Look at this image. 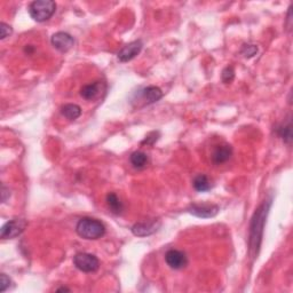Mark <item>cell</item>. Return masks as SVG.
I'll return each instance as SVG.
<instances>
[{
  "mask_svg": "<svg viewBox=\"0 0 293 293\" xmlns=\"http://www.w3.org/2000/svg\"><path fill=\"white\" fill-rule=\"evenodd\" d=\"M276 132L278 134V136L283 139L284 142H287L288 144L291 143L292 141V125H291V119L289 118V121L287 124H281L277 127Z\"/></svg>",
  "mask_w": 293,
  "mask_h": 293,
  "instance_id": "obj_17",
  "label": "cell"
},
{
  "mask_svg": "<svg viewBox=\"0 0 293 293\" xmlns=\"http://www.w3.org/2000/svg\"><path fill=\"white\" fill-rule=\"evenodd\" d=\"M51 42L54 47L60 52H68L69 49H71L75 45V39H73L71 34L66 33H56L52 36Z\"/></svg>",
  "mask_w": 293,
  "mask_h": 293,
  "instance_id": "obj_8",
  "label": "cell"
},
{
  "mask_svg": "<svg viewBox=\"0 0 293 293\" xmlns=\"http://www.w3.org/2000/svg\"><path fill=\"white\" fill-rule=\"evenodd\" d=\"M28 222L23 219H14L6 222L5 225L1 227L0 230V236L2 239H12L15 238L17 236H20L24 231V229L27 228Z\"/></svg>",
  "mask_w": 293,
  "mask_h": 293,
  "instance_id": "obj_5",
  "label": "cell"
},
{
  "mask_svg": "<svg viewBox=\"0 0 293 293\" xmlns=\"http://www.w3.org/2000/svg\"><path fill=\"white\" fill-rule=\"evenodd\" d=\"M141 98L147 104H153L163 98V92L157 86H147L141 91Z\"/></svg>",
  "mask_w": 293,
  "mask_h": 293,
  "instance_id": "obj_12",
  "label": "cell"
},
{
  "mask_svg": "<svg viewBox=\"0 0 293 293\" xmlns=\"http://www.w3.org/2000/svg\"><path fill=\"white\" fill-rule=\"evenodd\" d=\"M165 261H166L167 266L172 269H182L188 263V259L185 252L180 251V250H168L165 254Z\"/></svg>",
  "mask_w": 293,
  "mask_h": 293,
  "instance_id": "obj_6",
  "label": "cell"
},
{
  "mask_svg": "<svg viewBox=\"0 0 293 293\" xmlns=\"http://www.w3.org/2000/svg\"><path fill=\"white\" fill-rule=\"evenodd\" d=\"M158 137H160V132H151L148 134L146 136V139H144L141 144H147V146H153V144L156 142L158 140Z\"/></svg>",
  "mask_w": 293,
  "mask_h": 293,
  "instance_id": "obj_22",
  "label": "cell"
},
{
  "mask_svg": "<svg viewBox=\"0 0 293 293\" xmlns=\"http://www.w3.org/2000/svg\"><path fill=\"white\" fill-rule=\"evenodd\" d=\"M242 54L245 56V58H253L254 55L258 53V47L256 45H244L242 48Z\"/></svg>",
  "mask_w": 293,
  "mask_h": 293,
  "instance_id": "obj_20",
  "label": "cell"
},
{
  "mask_svg": "<svg viewBox=\"0 0 293 293\" xmlns=\"http://www.w3.org/2000/svg\"><path fill=\"white\" fill-rule=\"evenodd\" d=\"M232 154V149L228 144H224V146H218L215 148L213 154H212V161L214 164L220 165L224 164L226 162L230 160Z\"/></svg>",
  "mask_w": 293,
  "mask_h": 293,
  "instance_id": "obj_11",
  "label": "cell"
},
{
  "mask_svg": "<svg viewBox=\"0 0 293 293\" xmlns=\"http://www.w3.org/2000/svg\"><path fill=\"white\" fill-rule=\"evenodd\" d=\"M56 3L52 0H36L29 6V14L37 22H45L54 15Z\"/></svg>",
  "mask_w": 293,
  "mask_h": 293,
  "instance_id": "obj_3",
  "label": "cell"
},
{
  "mask_svg": "<svg viewBox=\"0 0 293 293\" xmlns=\"http://www.w3.org/2000/svg\"><path fill=\"white\" fill-rule=\"evenodd\" d=\"M12 27L8 24L1 22L0 23V39L3 40L5 38L9 37V34H12Z\"/></svg>",
  "mask_w": 293,
  "mask_h": 293,
  "instance_id": "obj_21",
  "label": "cell"
},
{
  "mask_svg": "<svg viewBox=\"0 0 293 293\" xmlns=\"http://www.w3.org/2000/svg\"><path fill=\"white\" fill-rule=\"evenodd\" d=\"M107 205L109 210L115 214L122 213L123 209H124L122 200L119 199V197L115 193H109L107 195Z\"/></svg>",
  "mask_w": 293,
  "mask_h": 293,
  "instance_id": "obj_16",
  "label": "cell"
},
{
  "mask_svg": "<svg viewBox=\"0 0 293 293\" xmlns=\"http://www.w3.org/2000/svg\"><path fill=\"white\" fill-rule=\"evenodd\" d=\"M189 213L195 215L197 218L202 219H207V218H213L218 214L219 207L217 205H209V204H194L188 209Z\"/></svg>",
  "mask_w": 293,
  "mask_h": 293,
  "instance_id": "obj_9",
  "label": "cell"
},
{
  "mask_svg": "<svg viewBox=\"0 0 293 293\" xmlns=\"http://www.w3.org/2000/svg\"><path fill=\"white\" fill-rule=\"evenodd\" d=\"M267 213L268 206L266 205V203L262 204V205L257 210L256 213H254L251 224V236H250V245H251V249L259 248L261 237H262L264 219L267 217Z\"/></svg>",
  "mask_w": 293,
  "mask_h": 293,
  "instance_id": "obj_2",
  "label": "cell"
},
{
  "mask_svg": "<svg viewBox=\"0 0 293 293\" xmlns=\"http://www.w3.org/2000/svg\"><path fill=\"white\" fill-rule=\"evenodd\" d=\"M10 196V193H9V189H7L5 186H2L1 188V200L2 203H5L7 200V197Z\"/></svg>",
  "mask_w": 293,
  "mask_h": 293,
  "instance_id": "obj_24",
  "label": "cell"
},
{
  "mask_svg": "<svg viewBox=\"0 0 293 293\" xmlns=\"http://www.w3.org/2000/svg\"><path fill=\"white\" fill-rule=\"evenodd\" d=\"M101 83L100 82H94L92 84L84 85V86L80 88V95L82 98L87 101L95 100L98 95H100L101 92Z\"/></svg>",
  "mask_w": 293,
  "mask_h": 293,
  "instance_id": "obj_13",
  "label": "cell"
},
{
  "mask_svg": "<svg viewBox=\"0 0 293 293\" xmlns=\"http://www.w3.org/2000/svg\"><path fill=\"white\" fill-rule=\"evenodd\" d=\"M63 291H66V292H69L70 290L68 288H60V289H58V290H56V292H63Z\"/></svg>",
  "mask_w": 293,
  "mask_h": 293,
  "instance_id": "obj_25",
  "label": "cell"
},
{
  "mask_svg": "<svg viewBox=\"0 0 293 293\" xmlns=\"http://www.w3.org/2000/svg\"><path fill=\"white\" fill-rule=\"evenodd\" d=\"M130 164L133 165V167L142 168L146 166L148 163V156L147 154L142 153V151H135V153L130 155Z\"/></svg>",
  "mask_w": 293,
  "mask_h": 293,
  "instance_id": "obj_18",
  "label": "cell"
},
{
  "mask_svg": "<svg viewBox=\"0 0 293 293\" xmlns=\"http://www.w3.org/2000/svg\"><path fill=\"white\" fill-rule=\"evenodd\" d=\"M73 264L77 269L84 271V273H94L100 267V261L94 254L77 253L73 257Z\"/></svg>",
  "mask_w": 293,
  "mask_h": 293,
  "instance_id": "obj_4",
  "label": "cell"
},
{
  "mask_svg": "<svg viewBox=\"0 0 293 293\" xmlns=\"http://www.w3.org/2000/svg\"><path fill=\"white\" fill-rule=\"evenodd\" d=\"M221 78H222V82H224L225 84L231 83L235 78L234 68H232V66H227V68L224 69V71H222V75H221Z\"/></svg>",
  "mask_w": 293,
  "mask_h": 293,
  "instance_id": "obj_19",
  "label": "cell"
},
{
  "mask_svg": "<svg viewBox=\"0 0 293 293\" xmlns=\"http://www.w3.org/2000/svg\"><path fill=\"white\" fill-rule=\"evenodd\" d=\"M193 186L199 193H205L212 189V183L205 174L196 175L193 180Z\"/></svg>",
  "mask_w": 293,
  "mask_h": 293,
  "instance_id": "obj_15",
  "label": "cell"
},
{
  "mask_svg": "<svg viewBox=\"0 0 293 293\" xmlns=\"http://www.w3.org/2000/svg\"><path fill=\"white\" fill-rule=\"evenodd\" d=\"M161 222L153 221V222H139L135 224L132 227V232L135 236L139 237H146V236L153 235L154 232H156L160 228Z\"/></svg>",
  "mask_w": 293,
  "mask_h": 293,
  "instance_id": "obj_10",
  "label": "cell"
},
{
  "mask_svg": "<svg viewBox=\"0 0 293 293\" xmlns=\"http://www.w3.org/2000/svg\"><path fill=\"white\" fill-rule=\"evenodd\" d=\"M10 285V278L6 274L0 275V292H5Z\"/></svg>",
  "mask_w": 293,
  "mask_h": 293,
  "instance_id": "obj_23",
  "label": "cell"
},
{
  "mask_svg": "<svg viewBox=\"0 0 293 293\" xmlns=\"http://www.w3.org/2000/svg\"><path fill=\"white\" fill-rule=\"evenodd\" d=\"M76 231L84 239H98L105 234V227L101 221L93 218H83L76 226Z\"/></svg>",
  "mask_w": 293,
  "mask_h": 293,
  "instance_id": "obj_1",
  "label": "cell"
},
{
  "mask_svg": "<svg viewBox=\"0 0 293 293\" xmlns=\"http://www.w3.org/2000/svg\"><path fill=\"white\" fill-rule=\"evenodd\" d=\"M143 47V42L141 40H135L130 42L126 46H124L121 51L118 52V60L121 62H129L130 60H133L134 58H136L137 55L140 54V52L142 51Z\"/></svg>",
  "mask_w": 293,
  "mask_h": 293,
  "instance_id": "obj_7",
  "label": "cell"
},
{
  "mask_svg": "<svg viewBox=\"0 0 293 293\" xmlns=\"http://www.w3.org/2000/svg\"><path fill=\"white\" fill-rule=\"evenodd\" d=\"M61 114L69 121H76L82 116V108L78 104L66 103L61 107Z\"/></svg>",
  "mask_w": 293,
  "mask_h": 293,
  "instance_id": "obj_14",
  "label": "cell"
}]
</instances>
